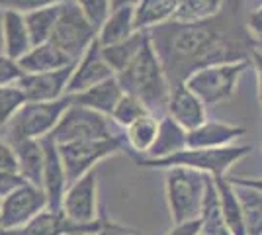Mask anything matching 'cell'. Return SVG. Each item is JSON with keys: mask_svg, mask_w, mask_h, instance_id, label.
Wrapping results in <instances>:
<instances>
[{"mask_svg": "<svg viewBox=\"0 0 262 235\" xmlns=\"http://www.w3.org/2000/svg\"><path fill=\"white\" fill-rule=\"evenodd\" d=\"M18 173L24 177V180L41 186V173L45 163V149L41 139H20L12 141Z\"/></svg>", "mask_w": 262, "mask_h": 235, "instance_id": "cell-21", "label": "cell"}, {"mask_svg": "<svg viewBox=\"0 0 262 235\" xmlns=\"http://www.w3.org/2000/svg\"><path fill=\"white\" fill-rule=\"evenodd\" d=\"M225 0H184L172 20L178 22H200L215 16L223 8Z\"/></svg>", "mask_w": 262, "mask_h": 235, "instance_id": "cell-31", "label": "cell"}, {"mask_svg": "<svg viewBox=\"0 0 262 235\" xmlns=\"http://www.w3.org/2000/svg\"><path fill=\"white\" fill-rule=\"evenodd\" d=\"M73 65L57 71H45V73H24L18 80V87L26 94L28 102H47L57 100L67 94V82L73 73Z\"/></svg>", "mask_w": 262, "mask_h": 235, "instance_id": "cell-14", "label": "cell"}, {"mask_svg": "<svg viewBox=\"0 0 262 235\" xmlns=\"http://www.w3.org/2000/svg\"><path fill=\"white\" fill-rule=\"evenodd\" d=\"M123 90H121L120 82L116 77H110L106 80H102L98 84L90 87V89L77 92V94H71V98L75 104L80 106H86L90 110H96L100 114H106L112 118V112L116 108L118 100L121 98Z\"/></svg>", "mask_w": 262, "mask_h": 235, "instance_id": "cell-19", "label": "cell"}, {"mask_svg": "<svg viewBox=\"0 0 262 235\" xmlns=\"http://www.w3.org/2000/svg\"><path fill=\"white\" fill-rule=\"evenodd\" d=\"M41 141H43V149H45L41 188H43L45 196H47V208L49 210H61L63 196H65L67 186H69L65 167H63V161H61V155H59L57 143L51 139V135L41 137Z\"/></svg>", "mask_w": 262, "mask_h": 235, "instance_id": "cell-15", "label": "cell"}, {"mask_svg": "<svg viewBox=\"0 0 262 235\" xmlns=\"http://www.w3.org/2000/svg\"><path fill=\"white\" fill-rule=\"evenodd\" d=\"M69 0H0V10H18L26 14L35 8H43L51 4H63Z\"/></svg>", "mask_w": 262, "mask_h": 235, "instance_id": "cell-36", "label": "cell"}, {"mask_svg": "<svg viewBox=\"0 0 262 235\" xmlns=\"http://www.w3.org/2000/svg\"><path fill=\"white\" fill-rule=\"evenodd\" d=\"M145 114H151L145 108V104L139 98H135V96H131L127 92H123L121 98L118 100V104H116V108H114V112H112V120L118 123L120 127L125 130L129 123L139 120Z\"/></svg>", "mask_w": 262, "mask_h": 235, "instance_id": "cell-32", "label": "cell"}, {"mask_svg": "<svg viewBox=\"0 0 262 235\" xmlns=\"http://www.w3.org/2000/svg\"><path fill=\"white\" fill-rule=\"evenodd\" d=\"M0 202H2V198H0Z\"/></svg>", "mask_w": 262, "mask_h": 235, "instance_id": "cell-50", "label": "cell"}, {"mask_svg": "<svg viewBox=\"0 0 262 235\" xmlns=\"http://www.w3.org/2000/svg\"><path fill=\"white\" fill-rule=\"evenodd\" d=\"M251 61H233V63H219L194 71L184 80V84L196 94L206 106H217L233 98L239 87L241 77L249 71Z\"/></svg>", "mask_w": 262, "mask_h": 235, "instance_id": "cell-6", "label": "cell"}, {"mask_svg": "<svg viewBox=\"0 0 262 235\" xmlns=\"http://www.w3.org/2000/svg\"><path fill=\"white\" fill-rule=\"evenodd\" d=\"M231 184L237 192L249 235H262V190L239 182H231Z\"/></svg>", "mask_w": 262, "mask_h": 235, "instance_id": "cell-29", "label": "cell"}, {"mask_svg": "<svg viewBox=\"0 0 262 235\" xmlns=\"http://www.w3.org/2000/svg\"><path fill=\"white\" fill-rule=\"evenodd\" d=\"M188 147V130H184L178 122H174L168 114L159 118V132L155 137L153 147L145 157L149 159H163L172 153H178Z\"/></svg>", "mask_w": 262, "mask_h": 235, "instance_id": "cell-22", "label": "cell"}, {"mask_svg": "<svg viewBox=\"0 0 262 235\" xmlns=\"http://www.w3.org/2000/svg\"><path fill=\"white\" fill-rule=\"evenodd\" d=\"M251 67L256 73V90H258V102L262 108V49L254 47L251 53Z\"/></svg>", "mask_w": 262, "mask_h": 235, "instance_id": "cell-42", "label": "cell"}, {"mask_svg": "<svg viewBox=\"0 0 262 235\" xmlns=\"http://www.w3.org/2000/svg\"><path fill=\"white\" fill-rule=\"evenodd\" d=\"M61 210L77 224H92L98 220V175L94 168L67 186Z\"/></svg>", "mask_w": 262, "mask_h": 235, "instance_id": "cell-11", "label": "cell"}, {"mask_svg": "<svg viewBox=\"0 0 262 235\" xmlns=\"http://www.w3.org/2000/svg\"><path fill=\"white\" fill-rule=\"evenodd\" d=\"M200 231H202V224H200V218H198V220H188V222L172 224V229L166 235H198Z\"/></svg>", "mask_w": 262, "mask_h": 235, "instance_id": "cell-41", "label": "cell"}, {"mask_svg": "<svg viewBox=\"0 0 262 235\" xmlns=\"http://www.w3.org/2000/svg\"><path fill=\"white\" fill-rule=\"evenodd\" d=\"M26 94L22 89L16 84H4L0 87V130L14 118V114L18 112L26 104Z\"/></svg>", "mask_w": 262, "mask_h": 235, "instance_id": "cell-33", "label": "cell"}, {"mask_svg": "<svg viewBox=\"0 0 262 235\" xmlns=\"http://www.w3.org/2000/svg\"><path fill=\"white\" fill-rule=\"evenodd\" d=\"M24 182H28V180H24V177L18 170H0V198H4L6 194L22 186Z\"/></svg>", "mask_w": 262, "mask_h": 235, "instance_id": "cell-37", "label": "cell"}, {"mask_svg": "<svg viewBox=\"0 0 262 235\" xmlns=\"http://www.w3.org/2000/svg\"><path fill=\"white\" fill-rule=\"evenodd\" d=\"M139 0H112V8H118V6H135Z\"/></svg>", "mask_w": 262, "mask_h": 235, "instance_id": "cell-44", "label": "cell"}, {"mask_svg": "<svg viewBox=\"0 0 262 235\" xmlns=\"http://www.w3.org/2000/svg\"><path fill=\"white\" fill-rule=\"evenodd\" d=\"M200 224H202V233L204 235H233L227 224H225V220H223L221 204H219V192L213 177L209 179L208 190L204 196L202 212H200Z\"/></svg>", "mask_w": 262, "mask_h": 235, "instance_id": "cell-28", "label": "cell"}, {"mask_svg": "<svg viewBox=\"0 0 262 235\" xmlns=\"http://www.w3.org/2000/svg\"><path fill=\"white\" fill-rule=\"evenodd\" d=\"M247 16L245 0H225L223 8L208 20H168L147 30L170 87L184 82L202 67L251 61L256 44L247 30Z\"/></svg>", "mask_w": 262, "mask_h": 235, "instance_id": "cell-1", "label": "cell"}, {"mask_svg": "<svg viewBox=\"0 0 262 235\" xmlns=\"http://www.w3.org/2000/svg\"><path fill=\"white\" fill-rule=\"evenodd\" d=\"M0 235H8V229H4V227H0Z\"/></svg>", "mask_w": 262, "mask_h": 235, "instance_id": "cell-46", "label": "cell"}, {"mask_svg": "<svg viewBox=\"0 0 262 235\" xmlns=\"http://www.w3.org/2000/svg\"><path fill=\"white\" fill-rule=\"evenodd\" d=\"M247 30H249L251 37L254 39V44L262 45V4L249 12V16H247Z\"/></svg>", "mask_w": 262, "mask_h": 235, "instance_id": "cell-39", "label": "cell"}, {"mask_svg": "<svg viewBox=\"0 0 262 235\" xmlns=\"http://www.w3.org/2000/svg\"><path fill=\"white\" fill-rule=\"evenodd\" d=\"M18 63L24 73H45V71L69 67L75 61L51 41H43V44L32 45V49L24 57H20Z\"/></svg>", "mask_w": 262, "mask_h": 235, "instance_id": "cell-20", "label": "cell"}, {"mask_svg": "<svg viewBox=\"0 0 262 235\" xmlns=\"http://www.w3.org/2000/svg\"><path fill=\"white\" fill-rule=\"evenodd\" d=\"M0 51H2V10H0Z\"/></svg>", "mask_w": 262, "mask_h": 235, "instance_id": "cell-45", "label": "cell"}, {"mask_svg": "<svg viewBox=\"0 0 262 235\" xmlns=\"http://www.w3.org/2000/svg\"><path fill=\"white\" fill-rule=\"evenodd\" d=\"M110 77H116L110 65L104 61L100 51L98 39H94L88 45V49L75 61V67L71 73V78L67 82V94H77L90 89Z\"/></svg>", "mask_w": 262, "mask_h": 235, "instance_id": "cell-13", "label": "cell"}, {"mask_svg": "<svg viewBox=\"0 0 262 235\" xmlns=\"http://www.w3.org/2000/svg\"><path fill=\"white\" fill-rule=\"evenodd\" d=\"M59 155L63 161L69 184L80 179L84 173L92 170L100 161L125 151V135L120 137H108V139H78L69 143H59Z\"/></svg>", "mask_w": 262, "mask_h": 235, "instance_id": "cell-8", "label": "cell"}, {"mask_svg": "<svg viewBox=\"0 0 262 235\" xmlns=\"http://www.w3.org/2000/svg\"><path fill=\"white\" fill-rule=\"evenodd\" d=\"M0 170H18L14 147L2 134H0Z\"/></svg>", "mask_w": 262, "mask_h": 235, "instance_id": "cell-38", "label": "cell"}, {"mask_svg": "<svg viewBox=\"0 0 262 235\" xmlns=\"http://www.w3.org/2000/svg\"><path fill=\"white\" fill-rule=\"evenodd\" d=\"M247 130L243 125H233L225 122H209L206 120L198 127L188 132V147H227L243 139Z\"/></svg>", "mask_w": 262, "mask_h": 235, "instance_id": "cell-17", "label": "cell"}, {"mask_svg": "<svg viewBox=\"0 0 262 235\" xmlns=\"http://www.w3.org/2000/svg\"><path fill=\"white\" fill-rule=\"evenodd\" d=\"M24 71L16 59L8 57L0 51V87L4 84H16L22 78Z\"/></svg>", "mask_w": 262, "mask_h": 235, "instance_id": "cell-35", "label": "cell"}, {"mask_svg": "<svg viewBox=\"0 0 262 235\" xmlns=\"http://www.w3.org/2000/svg\"><path fill=\"white\" fill-rule=\"evenodd\" d=\"M209 179L206 173L186 167L164 170V198L172 224L200 218Z\"/></svg>", "mask_w": 262, "mask_h": 235, "instance_id": "cell-4", "label": "cell"}, {"mask_svg": "<svg viewBox=\"0 0 262 235\" xmlns=\"http://www.w3.org/2000/svg\"><path fill=\"white\" fill-rule=\"evenodd\" d=\"M102 224V216L92 224H77L69 220L63 210L45 208L35 218L18 229H10L8 235H94Z\"/></svg>", "mask_w": 262, "mask_h": 235, "instance_id": "cell-12", "label": "cell"}, {"mask_svg": "<svg viewBox=\"0 0 262 235\" xmlns=\"http://www.w3.org/2000/svg\"><path fill=\"white\" fill-rule=\"evenodd\" d=\"M61 6L63 4H51V6L35 8V10H30L24 14L28 32H30V37H32V45L49 41V37L53 34L55 24H57V18L61 14Z\"/></svg>", "mask_w": 262, "mask_h": 235, "instance_id": "cell-30", "label": "cell"}, {"mask_svg": "<svg viewBox=\"0 0 262 235\" xmlns=\"http://www.w3.org/2000/svg\"><path fill=\"white\" fill-rule=\"evenodd\" d=\"M256 47H258V49H262V45H256Z\"/></svg>", "mask_w": 262, "mask_h": 235, "instance_id": "cell-47", "label": "cell"}, {"mask_svg": "<svg viewBox=\"0 0 262 235\" xmlns=\"http://www.w3.org/2000/svg\"><path fill=\"white\" fill-rule=\"evenodd\" d=\"M47 208V196L41 186L24 182L16 190L6 194L0 202V227L18 229L26 225L32 218Z\"/></svg>", "mask_w": 262, "mask_h": 235, "instance_id": "cell-10", "label": "cell"}, {"mask_svg": "<svg viewBox=\"0 0 262 235\" xmlns=\"http://www.w3.org/2000/svg\"><path fill=\"white\" fill-rule=\"evenodd\" d=\"M149 39L147 32H135L133 35H129L127 39H121L118 44L112 45H100V51L104 61L110 65V69L114 71V75H118L120 71L129 65L131 61L137 57V53L141 51V47L145 45V41Z\"/></svg>", "mask_w": 262, "mask_h": 235, "instance_id": "cell-26", "label": "cell"}, {"mask_svg": "<svg viewBox=\"0 0 262 235\" xmlns=\"http://www.w3.org/2000/svg\"><path fill=\"white\" fill-rule=\"evenodd\" d=\"M251 145L233 143L227 147H186L178 153H172L163 159H149V157H133L137 167L153 168V170H166L172 167H186L202 170L209 177H227L231 168L239 163L241 159L251 155Z\"/></svg>", "mask_w": 262, "mask_h": 235, "instance_id": "cell-3", "label": "cell"}, {"mask_svg": "<svg viewBox=\"0 0 262 235\" xmlns=\"http://www.w3.org/2000/svg\"><path fill=\"white\" fill-rule=\"evenodd\" d=\"M135 32H137L135 6H118V8H112L106 16V20L102 22V26L98 28V34H96V39L104 47V45H112L121 41V39H127Z\"/></svg>", "mask_w": 262, "mask_h": 235, "instance_id": "cell-23", "label": "cell"}, {"mask_svg": "<svg viewBox=\"0 0 262 235\" xmlns=\"http://www.w3.org/2000/svg\"><path fill=\"white\" fill-rule=\"evenodd\" d=\"M137 235H141V233H139V231H137Z\"/></svg>", "mask_w": 262, "mask_h": 235, "instance_id": "cell-49", "label": "cell"}, {"mask_svg": "<svg viewBox=\"0 0 262 235\" xmlns=\"http://www.w3.org/2000/svg\"><path fill=\"white\" fill-rule=\"evenodd\" d=\"M184 0H139L135 4V28L137 32H147L155 26L174 18Z\"/></svg>", "mask_w": 262, "mask_h": 235, "instance_id": "cell-24", "label": "cell"}, {"mask_svg": "<svg viewBox=\"0 0 262 235\" xmlns=\"http://www.w3.org/2000/svg\"><path fill=\"white\" fill-rule=\"evenodd\" d=\"M157 132H159V118L155 114L141 116L139 120H135L123 130L125 145H127L125 151L131 157H145L153 147Z\"/></svg>", "mask_w": 262, "mask_h": 235, "instance_id": "cell-25", "label": "cell"}, {"mask_svg": "<svg viewBox=\"0 0 262 235\" xmlns=\"http://www.w3.org/2000/svg\"><path fill=\"white\" fill-rule=\"evenodd\" d=\"M30 49L32 37L24 14L18 10H2V53L18 61Z\"/></svg>", "mask_w": 262, "mask_h": 235, "instance_id": "cell-18", "label": "cell"}, {"mask_svg": "<svg viewBox=\"0 0 262 235\" xmlns=\"http://www.w3.org/2000/svg\"><path fill=\"white\" fill-rule=\"evenodd\" d=\"M213 180H215V186H217L219 192L221 213H223V220L229 227V231L233 235H249L235 186L231 184V180L227 177H213Z\"/></svg>", "mask_w": 262, "mask_h": 235, "instance_id": "cell-27", "label": "cell"}, {"mask_svg": "<svg viewBox=\"0 0 262 235\" xmlns=\"http://www.w3.org/2000/svg\"><path fill=\"white\" fill-rule=\"evenodd\" d=\"M198 235H204V233H202V231H200V233H198Z\"/></svg>", "mask_w": 262, "mask_h": 235, "instance_id": "cell-48", "label": "cell"}, {"mask_svg": "<svg viewBox=\"0 0 262 235\" xmlns=\"http://www.w3.org/2000/svg\"><path fill=\"white\" fill-rule=\"evenodd\" d=\"M116 78L123 92L139 98L145 108L157 118L166 114L170 82L164 75V69L155 53L151 39L145 41L137 57L123 71H120Z\"/></svg>", "mask_w": 262, "mask_h": 235, "instance_id": "cell-2", "label": "cell"}, {"mask_svg": "<svg viewBox=\"0 0 262 235\" xmlns=\"http://www.w3.org/2000/svg\"><path fill=\"white\" fill-rule=\"evenodd\" d=\"M51 139L55 143H69L78 139H108L123 135V127H120L110 116L90 110L71 102V106L61 116L59 123L51 132Z\"/></svg>", "mask_w": 262, "mask_h": 235, "instance_id": "cell-7", "label": "cell"}, {"mask_svg": "<svg viewBox=\"0 0 262 235\" xmlns=\"http://www.w3.org/2000/svg\"><path fill=\"white\" fill-rule=\"evenodd\" d=\"M231 182H239V184H249V186H254L262 190V179H247V177H227Z\"/></svg>", "mask_w": 262, "mask_h": 235, "instance_id": "cell-43", "label": "cell"}, {"mask_svg": "<svg viewBox=\"0 0 262 235\" xmlns=\"http://www.w3.org/2000/svg\"><path fill=\"white\" fill-rule=\"evenodd\" d=\"M96 34L98 28L80 12L73 0H69L61 6V14L57 18L49 41L57 45L61 51H65L73 61H77L88 49V45L96 39Z\"/></svg>", "mask_w": 262, "mask_h": 235, "instance_id": "cell-9", "label": "cell"}, {"mask_svg": "<svg viewBox=\"0 0 262 235\" xmlns=\"http://www.w3.org/2000/svg\"><path fill=\"white\" fill-rule=\"evenodd\" d=\"M166 114L190 132L208 120V106L200 100L184 82H178L174 87H170Z\"/></svg>", "mask_w": 262, "mask_h": 235, "instance_id": "cell-16", "label": "cell"}, {"mask_svg": "<svg viewBox=\"0 0 262 235\" xmlns=\"http://www.w3.org/2000/svg\"><path fill=\"white\" fill-rule=\"evenodd\" d=\"M71 102H73L71 94H65L57 100L26 102L22 108L14 114L10 122L0 130V134L10 143L20 141V139H41L53 132L61 116L71 106Z\"/></svg>", "mask_w": 262, "mask_h": 235, "instance_id": "cell-5", "label": "cell"}, {"mask_svg": "<svg viewBox=\"0 0 262 235\" xmlns=\"http://www.w3.org/2000/svg\"><path fill=\"white\" fill-rule=\"evenodd\" d=\"M94 235H137V231L133 227L121 225L118 222H112V220L102 216V224H100L98 231Z\"/></svg>", "mask_w": 262, "mask_h": 235, "instance_id": "cell-40", "label": "cell"}, {"mask_svg": "<svg viewBox=\"0 0 262 235\" xmlns=\"http://www.w3.org/2000/svg\"><path fill=\"white\" fill-rule=\"evenodd\" d=\"M73 2L77 4L78 8H80V12L96 28L102 26V22L106 20V16L112 10V0H73Z\"/></svg>", "mask_w": 262, "mask_h": 235, "instance_id": "cell-34", "label": "cell"}]
</instances>
